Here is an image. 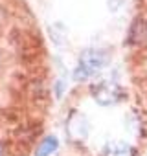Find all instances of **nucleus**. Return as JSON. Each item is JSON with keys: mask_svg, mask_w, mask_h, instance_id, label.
<instances>
[{"mask_svg": "<svg viewBox=\"0 0 147 156\" xmlns=\"http://www.w3.org/2000/svg\"><path fill=\"white\" fill-rule=\"evenodd\" d=\"M109 61L107 53L103 50H96V48H88L81 53L79 62L74 70V79L76 81H85L90 75H94L96 72H99L101 66H105Z\"/></svg>", "mask_w": 147, "mask_h": 156, "instance_id": "obj_1", "label": "nucleus"}, {"mask_svg": "<svg viewBox=\"0 0 147 156\" xmlns=\"http://www.w3.org/2000/svg\"><path fill=\"white\" fill-rule=\"evenodd\" d=\"M127 41L132 46H145L147 44V19L136 17L131 22L129 33H127Z\"/></svg>", "mask_w": 147, "mask_h": 156, "instance_id": "obj_2", "label": "nucleus"}, {"mask_svg": "<svg viewBox=\"0 0 147 156\" xmlns=\"http://www.w3.org/2000/svg\"><path fill=\"white\" fill-rule=\"evenodd\" d=\"M92 92H94L96 101L101 105H112V103L120 101V94H121L118 87H110L107 83H99L98 87H94Z\"/></svg>", "mask_w": 147, "mask_h": 156, "instance_id": "obj_3", "label": "nucleus"}, {"mask_svg": "<svg viewBox=\"0 0 147 156\" xmlns=\"http://www.w3.org/2000/svg\"><path fill=\"white\" fill-rule=\"evenodd\" d=\"M57 147H59L57 138H55V136H46V138L39 143V147H37V151H35V156H50L52 152L57 151Z\"/></svg>", "mask_w": 147, "mask_h": 156, "instance_id": "obj_4", "label": "nucleus"}, {"mask_svg": "<svg viewBox=\"0 0 147 156\" xmlns=\"http://www.w3.org/2000/svg\"><path fill=\"white\" fill-rule=\"evenodd\" d=\"M105 156H131V149L125 143H110L105 149Z\"/></svg>", "mask_w": 147, "mask_h": 156, "instance_id": "obj_5", "label": "nucleus"}, {"mask_svg": "<svg viewBox=\"0 0 147 156\" xmlns=\"http://www.w3.org/2000/svg\"><path fill=\"white\" fill-rule=\"evenodd\" d=\"M123 2H125V0H109V8H110V11H118V9L121 8Z\"/></svg>", "mask_w": 147, "mask_h": 156, "instance_id": "obj_6", "label": "nucleus"}, {"mask_svg": "<svg viewBox=\"0 0 147 156\" xmlns=\"http://www.w3.org/2000/svg\"><path fill=\"white\" fill-rule=\"evenodd\" d=\"M0 156H2V145H0Z\"/></svg>", "mask_w": 147, "mask_h": 156, "instance_id": "obj_7", "label": "nucleus"}]
</instances>
